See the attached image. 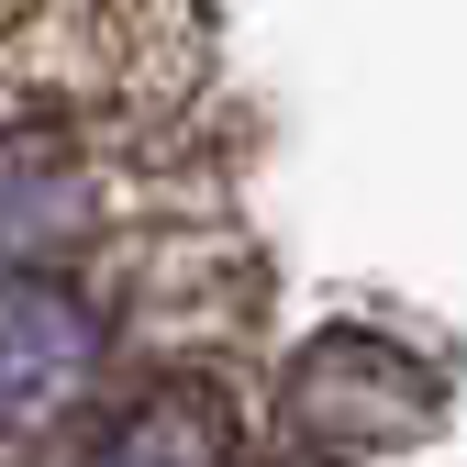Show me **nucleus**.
I'll return each mask as SVG.
<instances>
[{
  "mask_svg": "<svg viewBox=\"0 0 467 467\" xmlns=\"http://www.w3.org/2000/svg\"><path fill=\"white\" fill-rule=\"evenodd\" d=\"M289 423L312 445H334V456H379V445L434 434V379L379 334H323L289 368Z\"/></svg>",
  "mask_w": 467,
  "mask_h": 467,
  "instance_id": "1",
  "label": "nucleus"
},
{
  "mask_svg": "<svg viewBox=\"0 0 467 467\" xmlns=\"http://www.w3.org/2000/svg\"><path fill=\"white\" fill-rule=\"evenodd\" d=\"M100 379V312L78 301V289L56 278H0V434L45 423L56 400H78Z\"/></svg>",
  "mask_w": 467,
  "mask_h": 467,
  "instance_id": "2",
  "label": "nucleus"
},
{
  "mask_svg": "<svg viewBox=\"0 0 467 467\" xmlns=\"http://www.w3.org/2000/svg\"><path fill=\"white\" fill-rule=\"evenodd\" d=\"M234 456H245V445H234V412L201 379H179V389H156L145 412L111 423V445L89 467H234Z\"/></svg>",
  "mask_w": 467,
  "mask_h": 467,
  "instance_id": "3",
  "label": "nucleus"
}]
</instances>
